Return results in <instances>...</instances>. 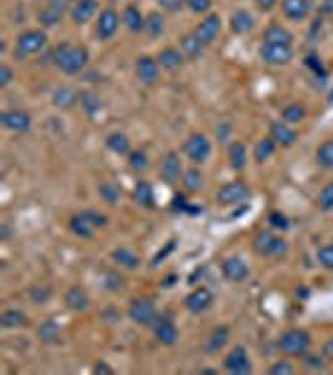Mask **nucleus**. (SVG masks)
I'll return each instance as SVG.
<instances>
[{
  "instance_id": "obj_1",
  "label": "nucleus",
  "mask_w": 333,
  "mask_h": 375,
  "mask_svg": "<svg viewBox=\"0 0 333 375\" xmlns=\"http://www.w3.org/2000/svg\"><path fill=\"white\" fill-rule=\"evenodd\" d=\"M51 60L60 73L65 75H78L88 68L90 62V50L81 43H60L53 48Z\"/></svg>"
},
{
  "instance_id": "obj_2",
  "label": "nucleus",
  "mask_w": 333,
  "mask_h": 375,
  "mask_svg": "<svg viewBox=\"0 0 333 375\" xmlns=\"http://www.w3.org/2000/svg\"><path fill=\"white\" fill-rule=\"evenodd\" d=\"M106 225H108V215L95 210V208H86V210L73 212L68 220L70 233L76 238H81V240H93L95 233L101 231V228H106Z\"/></svg>"
},
{
  "instance_id": "obj_3",
  "label": "nucleus",
  "mask_w": 333,
  "mask_h": 375,
  "mask_svg": "<svg viewBox=\"0 0 333 375\" xmlns=\"http://www.w3.org/2000/svg\"><path fill=\"white\" fill-rule=\"evenodd\" d=\"M311 343H314V338L306 328H289L278 335L276 348L289 358H303L311 350Z\"/></svg>"
},
{
  "instance_id": "obj_4",
  "label": "nucleus",
  "mask_w": 333,
  "mask_h": 375,
  "mask_svg": "<svg viewBox=\"0 0 333 375\" xmlns=\"http://www.w3.org/2000/svg\"><path fill=\"white\" fill-rule=\"evenodd\" d=\"M45 45H48V31L45 28H28L15 38L13 58L15 60H26L31 56H38Z\"/></svg>"
},
{
  "instance_id": "obj_5",
  "label": "nucleus",
  "mask_w": 333,
  "mask_h": 375,
  "mask_svg": "<svg viewBox=\"0 0 333 375\" xmlns=\"http://www.w3.org/2000/svg\"><path fill=\"white\" fill-rule=\"evenodd\" d=\"M126 312H128V320L136 323V325H140V328H151L158 318L156 300L148 298V295H136V298H131Z\"/></svg>"
},
{
  "instance_id": "obj_6",
  "label": "nucleus",
  "mask_w": 333,
  "mask_h": 375,
  "mask_svg": "<svg viewBox=\"0 0 333 375\" xmlns=\"http://www.w3.org/2000/svg\"><path fill=\"white\" fill-rule=\"evenodd\" d=\"M253 250L261 258H283L289 253V243L281 238V233L273 231H258L253 235Z\"/></svg>"
},
{
  "instance_id": "obj_7",
  "label": "nucleus",
  "mask_w": 333,
  "mask_h": 375,
  "mask_svg": "<svg viewBox=\"0 0 333 375\" xmlns=\"http://www.w3.org/2000/svg\"><path fill=\"white\" fill-rule=\"evenodd\" d=\"M183 156L188 158L193 165H203V162L211 160L213 156V143L206 133H190L186 140H183Z\"/></svg>"
},
{
  "instance_id": "obj_8",
  "label": "nucleus",
  "mask_w": 333,
  "mask_h": 375,
  "mask_svg": "<svg viewBox=\"0 0 333 375\" xmlns=\"http://www.w3.org/2000/svg\"><path fill=\"white\" fill-rule=\"evenodd\" d=\"M245 200H251V185L245 181H228L216 190V203L223 208L241 206Z\"/></svg>"
},
{
  "instance_id": "obj_9",
  "label": "nucleus",
  "mask_w": 333,
  "mask_h": 375,
  "mask_svg": "<svg viewBox=\"0 0 333 375\" xmlns=\"http://www.w3.org/2000/svg\"><path fill=\"white\" fill-rule=\"evenodd\" d=\"M258 58L270 68H283L293 60V43H266L263 40L258 48Z\"/></svg>"
},
{
  "instance_id": "obj_10",
  "label": "nucleus",
  "mask_w": 333,
  "mask_h": 375,
  "mask_svg": "<svg viewBox=\"0 0 333 375\" xmlns=\"http://www.w3.org/2000/svg\"><path fill=\"white\" fill-rule=\"evenodd\" d=\"M65 15H70L68 0H45L43 8L38 10V23L40 28L51 31V28H58L63 23Z\"/></svg>"
},
{
  "instance_id": "obj_11",
  "label": "nucleus",
  "mask_w": 333,
  "mask_h": 375,
  "mask_svg": "<svg viewBox=\"0 0 333 375\" xmlns=\"http://www.w3.org/2000/svg\"><path fill=\"white\" fill-rule=\"evenodd\" d=\"M123 25V15H120L115 8H103L101 12H98V18H95V38L98 40H103V43H108L111 38L118 33V28Z\"/></svg>"
},
{
  "instance_id": "obj_12",
  "label": "nucleus",
  "mask_w": 333,
  "mask_h": 375,
  "mask_svg": "<svg viewBox=\"0 0 333 375\" xmlns=\"http://www.w3.org/2000/svg\"><path fill=\"white\" fill-rule=\"evenodd\" d=\"M223 370L231 375H248L253 370V362L251 356H248V348L245 345H233L228 350L226 356H223Z\"/></svg>"
},
{
  "instance_id": "obj_13",
  "label": "nucleus",
  "mask_w": 333,
  "mask_h": 375,
  "mask_svg": "<svg viewBox=\"0 0 333 375\" xmlns=\"http://www.w3.org/2000/svg\"><path fill=\"white\" fill-rule=\"evenodd\" d=\"M220 275L226 278L228 283H245L248 275H251V265L243 256H226L220 258Z\"/></svg>"
},
{
  "instance_id": "obj_14",
  "label": "nucleus",
  "mask_w": 333,
  "mask_h": 375,
  "mask_svg": "<svg viewBox=\"0 0 333 375\" xmlns=\"http://www.w3.org/2000/svg\"><path fill=\"white\" fill-rule=\"evenodd\" d=\"M151 333L153 338H156V343L165 345V348H173V345L178 343V338H181L176 320L170 318V315H158L156 323L151 325Z\"/></svg>"
},
{
  "instance_id": "obj_15",
  "label": "nucleus",
  "mask_w": 333,
  "mask_h": 375,
  "mask_svg": "<svg viewBox=\"0 0 333 375\" xmlns=\"http://www.w3.org/2000/svg\"><path fill=\"white\" fill-rule=\"evenodd\" d=\"M213 290L206 285H198L193 288L186 298H183V308L188 312H193V315H203V312H208L211 308H213Z\"/></svg>"
},
{
  "instance_id": "obj_16",
  "label": "nucleus",
  "mask_w": 333,
  "mask_h": 375,
  "mask_svg": "<svg viewBox=\"0 0 333 375\" xmlns=\"http://www.w3.org/2000/svg\"><path fill=\"white\" fill-rule=\"evenodd\" d=\"M183 160H181V153L176 150H168L163 158H161V165H158V173H161V181L165 185H173L183 178Z\"/></svg>"
},
{
  "instance_id": "obj_17",
  "label": "nucleus",
  "mask_w": 333,
  "mask_h": 375,
  "mask_svg": "<svg viewBox=\"0 0 333 375\" xmlns=\"http://www.w3.org/2000/svg\"><path fill=\"white\" fill-rule=\"evenodd\" d=\"M220 28H223V20H220V15H216V12H208V15H203V20L193 28V33L198 35V40H201L203 45H213L216 40H218L220 35Z\"/></svg>"
},
{
  "instance_id": "obj_18",
  "label": "nucleus",
  "mask_w": 333,
  "mask_h": 375,
  "mask_svg": "<svg viewBox=\"0 0 333 375\" xmlns=\"http://www.w3.org/2000/svg\"><path fill=\"white\" fill-rule=\"evenodd\" d=\"M161 62L153 56H138L136 58V78H138L143 85H156L161 81Z\"/></svg>"
},
{
  "instance_id": "obj_19",
  "label": "nucleus",
  "mask_w": 333,
  "mask_h": 375,
  "mask_svg": "<svg viewBox=\"0 0 333 375\" xmlns=\"http://www.w3.org/2000/svg\"><path fill=\"white\" fill-rule=\"evenodd\" d=\"M231 343V325H213L203 340V353L206 356H218L220 350Z\"/></svg>"
},
{
  "instance_id": "obj_20",
  "label": "nucleus",
  "mask_w": 333,
  "mask_h": 375,
  "mask_svg": "<svg viewBox=\"0 0 333 375\" xmlns=\"http://www.w3.org/2000/svg\"><path fill=\"white\" fill-rule=\"evenodd\" d=\"M0 123L3 128L10 133H28L33 125V118L28 110H20V108H10V110H3L0 115Z\"/></svg>"
},
{
  "instance_id": "obj_21",
  "label": "nucleus",
  "mask_w": 333,
  "mask_h": 375,
  "mask_svg": "<svg viewBox=\"0 0 333 375\" xmlns=\"http://www.w3.org/2000/svg\"><path fill=\"white\" fill-rule=\"evenodd\" d=\"M35 335H38V340H40V343H45V345H60L65 340L63 325L58 323L56 318L40 320L38 328H35Z\"/></svg>"
},
{
  "instance_id": "obj_22",
  "label": "nucleus",
  "mask_w": 333,
  "mask_h": 375,
  "mask_svg": "<svg viewBox=\"0 0 333 375\" xmlns=\"http://www.w3.org/2000/svg\"><path fill=\"white\" fill-rule=\"evenodd\" d=\"M268 135L273 138V143L281 145V148H291V145L298 140L295 125H289L286 120H273V123L268 125Z\"/></svg>"
},
{
  "instance_id": "obj_23",
  "label": "nucleus",
  "mask_w": 333,
  "mask_h": 375,
  "mask_svg": "<svg viewBox=\"0 0 333 375\" xmlns=\"http://www.w3.org/2000/svg\"><path fill=\"white\" fill-rule=\"evenodd\" d=\"M63 303H65V308H68L70 312H86L90 308V295H88V290H86V288L76 283V285L65 288Z\"/></svg>"
},
{
  "instance_id": "obj_24",
  "label": "nucleus",
  "mask_w": 333,
  "mask_h": 375,
  "mask_svg": "<svg viewBox=\"0 0 333 375\" xmlns=\"http://www.w3.org/2000/svg\"><path fill=\"white\" fill-rule=\"evenodd\" d=\"M228 25H231L233 35H248V33L256 31V18H253L251 10L236 8V10L231 12V18H228Z\"/></svg>"
},
{
  "instance_id": "obj_25",
  "label": "nucleus",
  "mask_w": 333,
  "mask_h": 375,
  "mask_svg": "<svg viewBox=\"0 0 333 375\" xmlns=\"http://www.w3.org/2000/svg\"><path fill=\"white\" fill-rule=\"evenodd\" d=\"M158 62H161V68L163 70H170V73H176V70L183 68V62L188 60L186 53H183L178 45H165V48L158 50Z\"/></svg>"
},
{
  "instance_id": "obj_26",
  "label": "nucleus",
  "mask_w": 333,
  "mask_h": 375,
  "mask_svg": "<svg viewBox=\"0 0 333 375\" xmlns=\"http://www.w3.org/2000/svg\"><path fill=\"white\" fill-rule=\"evenodd\" d=\"M98 18V0H76L70 6V20L76 25H86Z\"/></svg>"
},
{
  "instance_id": "obj_27",
  "label": "nucleus",
  "mask_w": 333,
  "mask_h": 375,
  "mask_svg": "<svg viewBox=\"0 0 333 375\" xmlns=\"http://www.w3.org/2000/svg\"><path fill=\"white\" fill-rule=\"evenodd\" d=\"M314 10V3L311 0H281V12L293 23H301L311 15Z\"/></svg>"
},
{
  "instance_id": "obj_28",
  "label": "nucleus",
  "mask_w": 333,
  "mask_h": 375,
  "mask_svg": "<svg viewBox=\"0 0 333 375\" xmlns=\"http://www.w3.org/2000/svg\"><path fill=\"white\" fill-rule=\"evenodd\" d=\"M111 260H113V265H118V268H123V270L140 268V256L133 248H126V245L111 250Z\"/></svg>"
},
{
  "instance_id": "obj_29",
  "label": "nucleus",
  "mask_w": 333,
  "mask_h": 375,
  "mask_svg": "<svg viewBox=\"0 0 333 375\" xmlns=\"http://www.w3.org/2000/svg\"><path fill=\"white\" fill-rule=\"evenodd\" d=\"M133 203L145 208V210H153V208H156V190H153L151 183L136 181V185H133Z\"/></svg>"
},
{
  "instance_id": "obj_30",
  "label": "nucleus",
  "mask_w": 333,
  "mask_h": 375,
  "mask_svg": "<svg viewBox=\"0 0 333 375\" xmlns=\"http://www.w3.org/2000/svg\"><path fill=\"white\" fill-rule=\"evenodd\" d=\"M123 25H126V31H131V33H143V28H145V12L140 10L136 3H128L126 8H123Z\"/></svg>"
},
{
  "instance_id": "obj_31",
  "label": "nucleus",
  "mask_w": 333,
  "mask_h": 375,
  "mask_svg": "<svg viewBox=\"0 0 333 375\" xmlns=\"http://www.w3.org/2000/svg\"><path fill=\"white\" fill-rule=\"evenodd\" d=\"M81 103V90H76V88L70 85H60L53 90V106L56 108H63V110H68V108L78 106Z\"/></svg>"
},
{
  "instance_id": "obj_32",
  "label": "nucleus",
  "mask_w": 333,
  "mask_h": 375,
  "mask_svg": "<svg viewBox=\"0 0 333 375\" xmlns=\"http://www.w3.org/2000/svg\"><path fill=\"white\" fill-rule=\"evenodd\" d=\"M0 325L6 331H18V328H26L28 325V312L20 310V308H6L0 312Z\"/></svg>"
},
{
  "instance_id": "obj_33",
  "label": "nucleus",
  "mask_w": 333,
  "mask_h": 375,
  "mask_svg": "<svg viewBox=\"0 0 333 375\" xmlns=\"http://www.w3.org/2000/svg\"><path fill=\"white\" fill-rule=\"evenodd\" d=\"M228 165L233 170H243L248 165V148L243 140H231L228 143Z\"/></svg>"
},
{
  "instance_id": "obj_34",
  "label": "nucleus",
  "mask_w": 333,
  "mask_h": 375,
  "mask_svg": "<svg viewBox=\"0 0 333 375\" xmlns=\"http://www.w3.org/2000/svg\"><path fill=\"white\" fill-rule=\"evenodd\" d=\"M106 148L113 153V156H123L126 158L128 153H131V138L126 135V133H120V131H113V133H108L106 135Z\"/></svg>"
},
{
  "instance_id": "obj_35",
  "label": "nucleus",
  "mask_w": 333,
  "mask_h": 375,
  "mask_svg": "<svg viewBox=\"0 0 333 375\" xmlns=\"http://www.w3.org/2000/svg\"><path fill=\"white\" fill-rule=\"evenodd\" d=\"M181 185L188 190V193H198L203 185H206V175H203L201 165H190V168L183 170Z\"/></svg>"
},
{
  "instance_id": "obj_36",
  "label": "nucleus",
  "mask_w": 333,
  "mask_h": 375,
  "mask_svg": "<svg viewBox=\"0 0 333 375\" xmlns=\"http://www.w3.org/2000/svg\"><path fill=\"white\" fill-rule=\"evenodd\" d=\"M143 33L148 38H161L165 33V12L163 10H151L148 15H145V28Z\"/></svg>"
},
{
  "instance_id": "obj_37",
  "label": "nucleus",
  "mask_w": 333,
  "mask_h": 375,
  "mask_svg": "<svg viewBox=\"0 0 333 375\" xmlns=\"http://www.w3.org/2000/svg\"><path fill=\"white\" fill-rule=\"evenodd\" d=\"M178 48H181L183 53H186V58H188V60H198V58L203 56L206 45H203L201 40H198V35H195V33L190 31V33H186V35L181 38V45H178Z\"/></svg>"
},
{
  "instance_id": "obj_38",
  "label": "nucleus",
  "mask_w": 333,
  "mask_h": 375,
  "mask_svg": "<svg viewBox=\"0 0 333 375\" xmlns=\"http://www.w3.org/2000/svg\"><path fill=\"white\" fill-rule=\"evenodd\" d=\"M276 148L278 145L273 143V138L270 135H266V138H261V140H256V145H253V160L261 165V162H268L270 158L276 156Z\"/></svg>"
},
{
  "instance_id": "obj_39",
  "label": "nucleus",
  "mask_w": 333,
  "mask_h": 375,
  "mask_svg": "<svg viewBox=\"0 0 333 375\" xmlns=\"http://www.w3.org/2000/svg\"><path fill=\"white\" fill-rule=\"evenodd\" d=\"M263 40L266 43H293V33L289 28H283L281 23H270L266 25Z\"/></svg>"
},
{
  "instance_id": "obj_40",
  "label": "nucleus",
  "mask_w": 333,
  "mask_h": 375,
  "mask_svg": "<svg viewBox=\"0 0 333 375\" xmlns=\"http://www.w3.org/2000/svg\"><path fill=\"white\" fill-rule=\"evenodd\" d=\"M126 162H128V168H131L133 173H138V175L151 168V158H148V153H145L143 148H133L131 153L126 156Z\"/></svg>"
},
{
  "instance_id": "obj_41",
  "label": "nucleus",
  "mask_w": 333,
  "mask_h": 375,
  "mask_svg": "<svg viewBox=\"0 0 333 375\" xmlns=\"http://www.w3.org/2000/svg\"><path fill=\"white\" fill-rule=\"evenodd\" d=\"M98 195H101V200H106L108 206H118L120 198H123V190L115 181H101L98 183Z\"/></svg>"
},
{
  "instance_id": "obj_42",
  "label": "nucleus",
  "mask_w": 333,
  "mask_h": 375,
  "mask_svg": "<svg viewBox=\"0 0 333 375\" xmlns=\"http://www.w3.org/2000/svg\"><path fill=\"white\" fill-rule=\"evenodd\" d=\"M306 115H308V110H306V106H301V103H286L281 110V120H286L289 125L303 123Z\"/></svg>"
},
{
  "instance_id": "obj_43",
  "label": "nucleus",
  "mask_w": 333,
  "mask_h": 375,
  "mask_svg": "<svg viewBox=\"0 0 333 375\" xmlns=\"http://www.w3.org/2000/svg\"><path fill=\"white\" fill-rule=\"evenodd\" d=\"M81 108L86 110L88 118H93L95 112L103 110V98L93 90H81Z\"/></svg>"
},
{
  "instance_id": "obj_44",
  "label": "nucleus",
  "mask_w": 333,
  "mask_h": 375,
  "mask_svg": "<svg viewBox=\"0 0 333 375\" xmlns=\"http://www.w3.org/2000/svg\"><path fill=\"white\" fill-rule=\"evenodd\" d=\"M316 162H318L323 170H333V138L323 140V143L316 148Z\"/></svg>"
},
{
  "instance_id": "obj_45",
  "label": "nucleus",
  "mask_w": 333,
  "mask_h": 375,
  "mask_svg": "<svg viewBox=\"0 0 333 375\" xmlns=\"http://www.w3.org/2000/svg\"><path fill=\"white\" fill-rule=\"evenodd\" d=\"M53 298V288L48 283H35V285L28 288V300L35 303V306H43Z\"/></svg>"
},
{
  "instance_id": "obj_46",
  "label": "nucleus",
  "mask_w": 333,
  "mask_h": 375,
  "mask_svg": "<svg viewBox=\"0 0 333 375\" xmlns=\"http://www.w3.org/2000/svg\"><path fill=\"white\" fill-rule=\"evenodd\" d=\"M103 285H106V290H111V293H120L123 288H126V278H123V273H120V268L115 265V268H111V270H106L103 273Z\"/></svg>"
},
{
  "instance_id": "obj_47",
  "label": "nucleus",
  "mask_w": 333,
  "mask_h": 375,
  "mask_svg": "<svg viewBox=\"0 0 333 375\" xmlns=\"http://www.w3.org/2000/svg\"><path fill=\"white\" fill-rule=\"evenodd\" d=\"M316 208H318V210H323V212L333 210V181L326 183V185L318 190V195H316Z\"/></svg>"
},
{
  "instance_id": "obj_48",
  "label": "nucleus",
  "mask_w": 333,
  "mask_h": 375,
  "mask_svg": "<svg viewBox=\"0 0 333 375\" xmlns=\"http://www.w3.org/2000/svg\"><path fill=\"white\" fill-rule=\"evenodd\" d=\"M266 220H268L270 231H281V233H286V231H289V228H291L289 215H286V212H281V210H270L268 215H266Z\"/></svg>"
},
{
  "instance_id": "obj_49",
  "label": "nucleus",
  "mask_w": 333,
  "mask_h": 375,
  "mask_svg": "<svg viewBox=\"0 0 333 375\" xmlns=\"http://www.w3.org/2000/svg\"><path fill=\"white\" fill-rule=\"evenodd\" d=\"M316 260H318V265H320V268L333 270V243L320 245V248H318V253H316Z\"/></svg>"
},
{
  "instance_id": "obj_50",
  "label": "nucleus",
  "mask_w": 333,
  "mask_h": 375,
  "mask_svg": "<svg viewBox=\"0 0 333 375\" xmlns=\"http://www.w3.org/2000/svg\"><path fill=\"white\" fill-rule=\"evenodd\" d=\"M295 365L291 360H273L268 365V375H293Z\"/></svg>"
},
{
  "instance_id": "obj_51",
  "label": "nucleus",
  "mask_w": 333,
  "mask_h": 375,
  "mask_svg": "<svg viewBox=\"0 0 333 375\" xmlns=\"http://www.w3.org/2000/svg\"><path fill=\"white\" fill-rule=\"evenodd\" d=\"M213 8V0H186V10L195 12V15H208Z\"/></svg>"
},
{
  "instance_id": "obj_52",
  "label": "nucleus",
  "mask_w": 333,
  "mask_h": 375,
  "mask_svg": "<svg viewBox=\"0 0 333 375\" xmlns=\"http://www.w3.org/2000/svg\"><path fill=\"white\" fill-rule=\"evenodd\" d=\"M308 65V68L314 70L316 73V78H320V81H323V78H326L328 75V70H326V65H323V62H320V58L316 56V53H308L306 56V60H303Z\"/></svg>"
},
{
  "instance_id": "obj_53",
  "label": "nucleus",
  "mask_w": 333,
  "mask_h": 375,
  "mask_svg": "<svg viewBox=\"0 0 333 375\" xmlns=\"http://www.w3.org/2000/svg\"><path fill=\"white\" fill-rule=\"evenodd\" d=\"M303 365H306L308 370H326V360L328 358L320 353V356H314V353H306V356L301 358Z\"/></svg>"
},
{
  "instance_id": "obj_54",
  "label": "nucleus",
  "mask_w": 333,
  "mask_h": 375,
  "mask_svg": "<svg viewBox=\"0 0 333 375\" xmlns=\"http://www.w3.org/2000/svg\"><path fill=\"white\" fill-rule=\"evenodd\" d=\"M158 6L163 12H181L186 8V0H158Z\"/></svg>"
},
{
  "instance_id": "obj_55",
  "label": "nucleus",
  "mask_w": 333,
  "mask_h": 375,
  "mask_svg": "<svg viewBox=\"0 0 333 375\" xmlns=\"http://www.w3.org/2000/svg\"><path fill=\"white\" fill-rule=\"evenodd\" d=\"M13 83V68L8 62H0V88H8Z\"/></svg>"
},
{
  "instance_id": "obj_56",
  "label": "nucleus",
  "mask_w": 333,
  "mask_h": 375,
  "mask_svg": "<svg viewBox=\"0 0 333 375\" xmlns=\"http://www.w3.org/2000/svg\"><path fill=\"white\" fill-rule=\"evenodd\" d=\"M256 3V8L261 12H268V10H273L276 6H281V0H253Z\"/></svg>"
},
{
  "instance_id": "obj_57",
  "label": "nucleus",
  "mask_w": 333,
  "mask_h": 375,
  "mask_svg": "<svg viewBox=\"0 0 333 375\" xmlns=\"http://www.w3.org/2000/svg\"><path fill=\"white\" fill-rule=\"evenodd\" d=\"M90 370H93V373H113V368H111L108 362H95Z\"/></svg>"
},
{
  "instance_id": "obj_58",
  "label": "nucleus",
  "mask_w": 333,
  "mask_h": 375,
  "mask_svg": "<svg viewBox=\"0 0 333 375\" xmlns=\"http://www.w3.org/2000/svg\"><path fill=\"white\" fill-rule=\"evenodd\" d=\"M228 131H231V125H228V123H218V128H216V133H218L220 140H226V138H228Z\"/></svg>"
},
{
  "instance_id": "obj_59",
  "label": "nucleus",
  "mask_w": 333,
  "mask_h": 375,
  "mask_svg": "<svg viewBox=\"0 0 333 375\" xmlns=\"http://www.w3.org/2000/svg\"><path fill=\"white\" fill-rule=\"evenodd\" d=\"M326 358H333V338H328L326 343H323V350H320Z\"/></svg>"
},
{
  "instance_id": "obj_60",
  "label": "nucleus",
  "mask_w": 333,
  "mask_h": 375,
  "mask_svg": "<svg viewBox=\"0 0 333 375\" xmlns=\"http://www.w3.org/2000/svg\"><path fill=\"white\" fill-rule=\"evenodd\" d=\"M101 318H111V323H113L115 310H113V308H108V310H103V312H101Z\"/></svg>"
},
{
  "instance_id": "obj_61",
  "label": "nucleus",
  "mask_w": 333,
  "mask_h": 375,
  "mask_svg": "<svg viewBox=\"0 0 333 375\" xmlns=\"http://www.w3.org/2000/svg\"><path fill=\"white\" fill-rule=\"evenodd\" d=\"M218 370H211V368H206V370H201V375H216Z\"/></svg>"
},
{
  "instance_id": "obj_62",
  "label": "nucleus",
  "mask_w": 333,
  "mask_h": 375,
  "mask_svg": "<svg viewBox=\"0 0 333 375\" xmlns=\"http://www.w3.org/2000/svg\"><path fill=\"white\" fill-rule=\"evenodd\" d=\"M73 3H76V0H73Z\"/></svg>"
}]
</instances>
